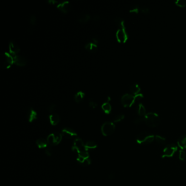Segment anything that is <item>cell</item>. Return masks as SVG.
Returning <instances> with one entry per match:
<instances>
[{
  "label": "cell",
  "instance_id": "1",
  "mask_svg": "<svg viewBox=\"0 0 186 186\" xmlns=\"http://www.w3.org/2000/svg\"><path fill=\"white\" fill-rule=\"evenodd\" d=\"M144 119L145 123L150 127H156L160 123V118L156 113H148L144 116Z\"/></svg>",
  "mask_w": 186,
  "mask_h": 186
},
{
  "label": "cell",
  "instance_id": "2",
  "mask_svg": "<svg viewBox=\"0 0 186 186\" xmlns=\"http://www.w3.org/2000/svg\"><path fill=\"white\" fill-rule=\"evenodd\" d=\"M13 56L9 53L5 52L1 54V68L3 69H7L11 68L14 64Z\"/></svg>",
  "mask_w": 186,
  "mask_h": 186
},
{
  "label": "cell",
  "instance_id": "3",
  "mask_svg": "<svg viewBox=\"0 0 186 186\" xmlns=\"http://www.w3.org/2000/svg\"><path fill=\"white\" fill-rule=\"evenodd\" d=\"M155 135L148 132H142L137 135L136 141L140 145H148L153 142Z\"/></svg>",
  "mask_w": 186,
  "mask_h": 186
},
{
  "label": "cell",
  "instance_id": "4",
  "mask_svg": "<svg viewBox=\"0 0 186 186\" xmlns=\"http://www.w3.org/2000/svg\"><path fill=\"white\" fill-rule=\"evenodd\" d=\"M115 130V124L111 122H106L101 127L102 133L105 137L112 135L114 133Z\"/></svg>",
  "mask_w": 186,
  "mask_h": 186
},
{
  "label": "cell",
  "instance_id": "5",
  "mask_svg": "<svg viewBox=\"0 0 186 186\" xmlns=\"http://www.w3.org/2000/svg\"><path fill=\"white\" fill-rule=\"evenodd\" d=\"M62 135L59 133H53L49 134L47 137V142L51 146H55L59 145L62 140Z\"/></svg>",
  "mask_w": 186,
  "mask_h": 186
},
{
  "label": "cell",
  "instance_id": "6",
  "mask_svg": "<svg viewBox=\"0 0 186 186\" xmlns=\"http://www.w3.org/2000/svg\"><path fill=\"white\" fill-rule=\"evenodd\" d=\"M177 150V147L174 144H170L168 145L163 150L162 154L163 158H170L173 157Z\"/></svg>",
  "mask_w": 186,
  "mask_h": 186
},
{
  "label": "cell",
  "instance_id": "7",
  "mask_svg": "<svg viewBox=\"0 0 186 186\" xmlns=\"http://www.w3.org/2000/svg\"><path fill=\"white\" fill-rule=\"evenodd\" d=\"M135 101V96L129 93L125 94L121 98V103L124 107H130Z\"/></svg>",
  "mask_w": 186,
  "mask_h": 186
},
{
  "label": "cell",
  "instance_id": "8",
  "mask_svg": "<svg viewBox=\"0 0 186 186\" xmlns=\"http://www.w3.org/2000/svg\"><path fill=\"white\" fill-rule=\"evenodd\" d=\"M116 37L117 41L121 43H124L127 42L128 38V36L127 33L125 26L118 29L116 33Z\"/></svg>",
  "mask_w": 186,
  "mask_h": 186
},
{
  "label": "cell",
  "instance_id": "9",
  "mask_svg": "<svg viewBox=\"0 0 186 186\" xmlns=\"http://www.w3.org/2000/svg\"><path fill=\"white\" fill-rule=\"evenodd\" d=\"M73 150L76 151L77 153L88 151L85 147V144H84L82 140L80 138H76L74 140V145L73 146Z\"/></svg>",
  "mask_w": 186,
  "mask_h": 186
},
{
  "label": "cell",
  "instance_id": "10",
  "mask_svg": "<svg viewBox=\"0 0 186 186\" xmlns=\"http://www.w3.org/2000/svg\"><path fill=\"white\" fill-rule=\"evenodd\" d=\"M61 134L63 137L68 139H76L78 136L77 132L70 128H65L62 130Z\"/></svg>",
  "mask_w": 186,
  "mask_h": 186
},
{
  "label": "cell",
  "instance_id": "11",
  "mask_svg": "<svg viewBox=\"0 0 186 186\" xmlns=\"http://www.w3.org/2000/svg\"><path fill=\"white\" fill-rule=\"evenodd\" d=\"M57 8L61 12L66 14L69 12L71 9V3L69 1H63L57 5Z\"/></svg>",
  "mask_w": 186,
  "mask_h": 186
},
{
  "label": "cell",
  "instance_id": "12",
  "mask_svg": "<svg viewBox=\"0 0 186 186\" xmlns=\"http://www.w3.org/2000/svg\"><path fill=\"white\" fill-rule=\"evenodd\" d=\"M14 58V63L17 66L19 67H24L27 64L26 59L21 55H16L13 56Z\"/></svg>",
  "mask_w": 186,
  "mask_h": 186
},
{
  "label": "cell",
  "instance_id": "13",
  "mask_svg": "<svg viewBox=\"0 0 186 186\" xmlns=\"http://www.w3.org/2000/svg\"><path fill=\"white\" fill-rule=\"evenodd\" d=\"M20 51V49L17 43L11 41L9 44V52L13 56L18 55Z\"/></svg>",
  "mask_w": 186,
  "mask_h": 186
},
{
  "label": "cell",
  "instance_id": "14",
  "mask_svg": "<svg viewBox=\"0 0 186 186\" xmlns=\"http://www.w3.org/2000/svg\"><path fill=\"white\" fill-rule=\"evenodd\" d=\"M49 121L50 123L53 126L57 125L60 121V117L57 114H51L49 116Z\"/></svg>",
  "mask_w": 186,
  "mask_h": 186
},
{
  "label": "cell",
  "instance_id": "15",
  "mask_svg": "<svg viewBox=\"0 0 186 186\" xmlns=\"http://www.w3.org/2000/svg\"><path fill=\"white\" fill-rule=\"evenodd\" d=\"M37 113L33 108H31L29 110L28 113V120L29 122H32L34 121L37 120Z\"/></svg>",
  "mask_w": 186,
  "mask_h": 186
},
{
  "label": "cell",
  "instance_id": "16",
  "mask_svg": "<svg viewBox=\"0 0 186 186\" xmlns=\"http://www.w3.org/2000/svg\"><path fill=\"white\" fill-rule=\"evenodd\" d=\"M85 97V93L80 91H79L77 93H75V94L74 95V99L76 103H80L83 100Z\"/></svg>",
  "mask_w": 186,
  "mask_h": 186
},
{
  "label": "cell",
  "instance_id": "17",
  "mask_svg": "<svg viewBox=\"0 0 186 186\" xmlns=\"http://www.w3.org/2000/svg\"><path fill=\"white\" fill-rule=\"evenodd\" d=\"M85 49L91 52H96L98 49V45L97 44H94L92 42L88 43L85 44Z\"/></svg>",
  "mask_w": 186,
  "mask_h": 186
},
{
  "label": "cell",
  "instance_id": "18",
  "mask_svg": "<svg viewBox=\"0 0 186 186\" xmlns=\"http://www.w3.org/2000/svg\"><path fill=\"white\" fill-rule=\"evenodd\" d=\"M102 109L106 114H109L111 111L112 107L109 102H105L102 105Z\"/></svg>",
  "mask_w": 186,
  "mask_h": 186
},
{
  "label": "cell",
  "instance_id": "19",
  "mask_svg": "<svg viewBox=\"0 0 186 186\" xmlns=\"http://www.w3.org/2000/svg\"><path fill=\"white\" fill-rule=\"evenodd\" d=\"M36 144L39 148H44L47 147L48 143L46 140L43 138H39L36 141Z\"/></svg>",
  "mask_w": 186,
  "mask_h": 186
},
{
  "label": "cell",
  "instance_id": "20",
  "mask_svg": "<svg viewBox=\"0 0 186 186\" xmlns=\"http://www.w3.org/2000/svg\"><path fill=\"white\" fill-rule=\"evenodd\" d=\"M177 145L182 149L186 148V135H182L178 139Z\"/></svg>",
  "mask_w": 186,
  "mask_h": 186
},
{
  "label": "cell",
  "instance_id": "21",
  "mask_svg": "<svg viewBox=\"0 0 186 186\" xmlns=\"http://www.w3.org/2000/svg\"><path fill=\"white\" fill-rule=\"evenodd\" d=\"M130 91L133 94L137 95L140 91V86L137 83H134L130 86Z\"/></svg>",
  "mask_w": 186,
  "mask_h": 186
},
{
  "label": "cell",
  "instance_id": "22",
  "mask_svg": "<svg viewBox=\"0 0 186 186\" xmlns=\"http://www.w3.org/2000/svg\"><path fill=\"white\" fill-rule=\"evenodd\" d=\"M146 109L142 103H140L137 107V114L140 116H145L146 115Z\"/></svg>",
  "mask_w": 186,
  "mask_h": 186
},
{
  "label": "cell",
  "instance_id": "23",
  "mask_svg": "<svg viewBox=\"0 0 186 186\" xmlns=\"http://www.w3.org/2000/svg\"><path fill=\"white\" fill-rule=\"evenodd\" d=\"M91 19V17L89 14H85L82 15V17H80L79 19V22L81 23H86Z\"/></svg>",
  "mask_w": 186,
  "mask_h": 186
},
{
  "label": "cell",
  "instance_id": "24",
  "mask_svg": "<svg viewBox=\"0 0 186 186\" xmlns=\"http://www.w3.org/2000/svg\"><path fill=\"white\" fill-rule=\"evenodd\" d=\"M85 147L87 150L94 149L97 147V144L93 141H88L85 144Z\"/></svg>",
  "mask_w": 186,
  "mask_h": 186
},
{
  "label": "cell",
  "instance_id": "25",
  "mask_svg": "<svg viewBox=\"0 0 186 186\" xmlns=\"http://www.w3.org/2000/svg\"><path fill=\"white\" fill-rule=\"evenodd\" d=\"M154 140L159 144H164L166 142V139L160 135H156Z\"/></svg>",
  "mask_w": 186,
  "mask_h": 186
},
{
  "label": "cell",
  "instance_id": "26",
  "mask_svg": "<svg viewBox=\"0 0 186 186\" xmlns=\"http://www.w3.org/2000/svg\"><path fill=\"white\" fill-rule=\"evenodd\" d=\"M125 119V115L123 114H119V115H116L114 119V122L115 123H117Z\"/></svg>",
  "mask_w": 186,
  "mask_h": 186
},
{
  "label": "cell",
  "instance_id": "27",
  "mask_svg": "<svg viewBox=\"0 0 186 186\" xmlns=\"http://www.w3.org/2000/svg\"><path fill=\"white\" fill-rule=\"evenodd\" d=\"M175 3L181 7H184L186 6V0H177L175 2Z\"/></svg>",
  "mask_w": 186,
  "mask_h": 186
},
{
  "label": "cell",
  "instance_id": "28",
  "mask_svg": "<svg viewBox=\"0 0 186 186\" xmlns=\"http://www.w3.org/2000/svg\"><path fill=\"white\" fill-rule=\"evenodd\" d=\"M179 159L183 161L186 159V153L185 151L183 150H180L179 152Z\"/></svg>",
  "mask_w": 186,
  "mask_h": 186
},
{
  "label": "cell",
  "instance_id": "29",
  "mask_svg": "<svg viewBox=\"0 0 186 186\" xmlns=\"http://www.w3.org/2000/svg\"><path fill=\"white\" fill-rule=\"evenodd\" d=\"M139 9H140V8H139V6L136 5H133V7H132L131 8V9H130L129 11L131 12V13H137L139 12Z\"/></svg>",
  "mask_w": 186,
  "mask_h": 186
},
{
  "label": "cell",
  "instance_id": "30",
  "mask_svg": "<svg viewBox=\"0 0 186 186\" xmlns=\"http://www.w3.org/2000/svg\"><path fill=\"white\" fill-rule=\"evenodd\" d=\"M144 122H145L144 117H137V118L135 119V120H134V123L136 124V125H140V124L143 123Z\"/></svg>",
  "mask_w": 186,
  "mask_h": 186
},
{
  "label": "cell",
  "instance_id": "31",
  "mask_svg": "<svg viewBox=\"0 0 186 186\" xmlns=\"http://www.w3.org/2000/svg\"><path fill=\"white\" fill-rule=\"evenodd\" d=\"M37 22V18L35 16L32 15L30 17V22L31 25H34Z\"/></svg>",
  "mask_w": 186,
  "mask_h": 186
},
{
  "label": "cell",
  "instance_id": "32",
  "mask_svg": "<svg viewBox=\"0 0 186 186\" xmlns=\"http://www.w3.org/2000/svg\"><path fill=\"white\" fill-rule=\"evenodd\" d=\"M89 106L90 108L94 109L97 106V103L93 100H91L89 102Z\"/></svg>",
  "mask_w": 186,
  "mask_h": 186
},
{
  "label": "cell",
  "instance_id": "33",
  "mask_svg": "<svg viewBox=\"0 0 186 186\" xmlns=\"http://www.w3.org/2000/svg\"><path fill=\"white\" fill-rule=\"evenodd\" d=\"M56 108V104H51V105H50L49 106V108H48V110H49V113H53H53L54 112V111L55 110Z\"/></svg>",
  "mask_w": 186,
  "mask_h": 186
},
{
  "label": "cell",
  "instance_id": "34",
  "mask_svg": "<svg viewBox=\"0 0 186 186\" xmlns=\"http://www.w3.org/2000/svg\"><path fill=\"white\" fill-rule=\"evenodd\" d=\"M45 154L46 156H51L52 155V154H53V151H52L51 149L50 148H48L45 150Z\"/></svg>",
  "mask_w": 186,
  "mask_h": 186
},
{
  "label": "cell",
  "instance_id": "35",
  "mask_svg": "<svg viewBox=\"0 0 186 186\" xmlns=\"http://www.w3.org/2000/svg\"><path fill=\"white\" fill-rule=\"evenodd\" d=\"M140 10L142 11V12H143L144 13H148L149 12V9L148 8V7H142Z\"/></svg>",
  "mask_w": 186,
  "mask_h": 186
},
{
  "label": "cell",
  "instance_id": "36",
  "mask_svg": "<svg viewBox=\"0 0 186 186\" xmlns=\"http://www.w3.org/2000/svg\"><path fill=\"white\" fill-rule=\"evenodd\" d=\"M48 3H49L50 5H54L55 4H59L58 2L57 1H55V0H49L48 1Z\"/></svg>",
  "mask_w": 186,
  "mask_h": 186
},
{
  "label": "cell",
  "instance_id": "37",
  "mask_svg": "<svg viewBox=\"0 0 186 186\" xmlns=\"http://www.w3.org/2000/svg\"><path fill=\"white\" fill-rule=\"evenodd\" d=\"M109 178L110 180H112L114 178V174L113 173H111L110 174L109 176Z\"/></svg>",
  "mask_w": 186,
  "mask_h": 186
},
{
  "label": "cell",
  "instance_id": "38",
  "mask_svg": "<svg viewBox=\"0 0 186 186\" xmlns=\"http://www.w3.org/2000/svg\"><path fill=\"white\" fill-rule=\"evenodd\" d=\"M99 19H100V17H98V16H95V17H94V20L95 21H97Z\"/></svg>",
  "mask_w": 186,
  "mask_h": 186
},
{
  "label": "cell",
  "instance_id": "39",
  "mask_svg": "<svg viewBox=\"0 0 186 186\" xmlns=\"http://www.w3.org/2000/svg\"><path fill=\"white\" fill-rule=\"evenodd\" d=\"M110 100H111V98H110V96H108V98H107V102H109Z\"/></svg>",
  "mask_w": 186,
  "mask_h": 186
}]
</instances>
